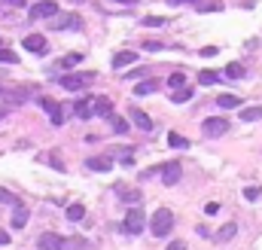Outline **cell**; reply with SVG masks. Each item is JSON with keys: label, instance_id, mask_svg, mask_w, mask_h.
Segmentation results:
<instances>
[{"label": "cell", "instance_id": "obj_16", "mask_svg": "<svg viewBox=\"0 0 262 250\" xmlns=\"http://www.w3.org/2000/svg\"><path fill=\"white\" fill-rule=\"evenodd\" d=\"M34 88H12V92H6V104H25L31 98Z\"/></svg>", "mask_w": 262, "mask_h": 250}, {"label": "cell", "instance_id": "obj_44", "mask_svg": "<svg viewBox=\"0 0 262 250\" xmlns=\"http://www.w3.org/2000/svg\"><path fill=\"white\" fill-rule=\"evenodd\" d=\"M116 3H128V6H134V3H137V0H116Z\"/></svg>", "mask_w": 262, "mask_h": 250}, {"label": "cell", "instance_id": "obj_12", "mask_svg": "<svg viewBox=\"0 0 262 250\" xmlns=\"http://www.w3.org/2000/svg\"><path fill=\"white\" fill-rule=\"evenodd\" d=\"M74 110H76L79 119H92V116H95V98H82V101H76V104H74Z\"/></svg>", "mask_w": 262, "mask_h": 250}, {"label": "cell", "instance_id": "obj_3", "mask_svg": "<svg viewBox=\"0 0 262 250\" xmlns=\"http://www.w3.org/2000/svg\"><path fill=\"white\" fill-rule=\"evenodd\" d=\"M28 15H31V19H55V15H58V3H55V0H40V3H34L31 9H28Z\"/></svg>", "mask_w": 262, "mask_h": 250}, {"label": "cell", "instance_id": "obj_29", "mask_svg": "<svg viewBox=\"0 0 262 250\" xmlns=\"http://www.w3.org/2000/svg\"><path fill=\"white\" fill-rule=\"evenodd\" d=\"M168 85H171V88H183V85H186V74H183V70H180V74H171V77H168Z\"/></svg>", "mask_w": 262, "mask_h": 250}, {"label": "cell", "instance_id": "obj_45", "mask_svg": "<svg viewBox=\"0 0 262 250\" xmlns=\"http://www.w3.org/2000/svg\"><path fill=\"white\" fill-rule=\"evenodd\" d=\"M0 43H3V40H0Z\"/></svg>", "mask_w": 262, "mask_h": 250}, {"label": "cell", "instance_id": "obj_33", "mask_svg": "<svg viewBox=\"0 0 262 250\" xmlns=\"http://www.w3.org/2000/svg\"><path fill=\"white\" fill-rule=\"evenodd\" d=\"M147 28H162L165 25V19H162V15H147V19H141Z\"/></svg>", "mask_w": 262, "mask_h": 250}, {"label": "cell", "instance_id": "obj_30", "mask_svg": "<svg viewBox=\"0 0 262 250\" xmlns=\"http://www.w3.org/2000/svg\"><path fill=\"white\" fill-rule=\"evenodd\" d=\"M241 77H244L241 64H229V67H225V80H241Z\"/></svg>", "mask_w": 262, "mask_h": 250}, {"label": "cell", "instance_id": "obj_31", "mask_svg": "<svg viewBox=\"0 0 262 250\" xmlns=\"http://www.w3.org/2000/svg\"><path fill=\"white\" fill-rule=\"evenodd\" d=\"M0 205H12V208H19V199H15L12 192H6L3 186H0Z\"/></svg>", "mask_w": 262, "mask_h": 250}, {"label": "cell", "instance_id": "obj_6", "mask_svg": "<svg viewBox=\"0 0 262 250\" xmlns=\"http://www.w3.org/2000/svg\"><path fill=\"white\" fill-rule=\"evenodd\" d=\"M201 128H204L207 137H223L225 131H229V119L225 116H211V119H204Z\"/></svg>", "mask_w": 262, "mask_h": 250}, {"label": "cell", "instance_id": "obj_42", "mask_svg": "<svg viewBox=\"0 0 262 250\" xmlns=\"http://www.w3.org/2000/svg\"><path fill=\"white\" fill-rule=\"evenodd\" d=\"M9 107H12V104H0V119H3V116L9 113Z\"/></svg>", "mask_w": 262, "mask_h": 250}, {"label": "cell", "instance_id": "obj_21", "mask_svg": "<svg viewBox=\"0 0 262 250\" xmlns=\"http://www.w3.org/2000/svg\"><path fill=\"white\" fill-rule=\"evenodd\" d=\"M217 104L223 107V110H235V107L241 104V98H238V95H220V98H217Z\"/></svg>", "mask_w": 262, "mask_h": 250}, {"label": "cell", "instance_id": "obj_37", "mask_svg": "<svg viewBox=\"0 0 262 250\" xmlns=\"http://www.w3.org/2000/svg\"><path fill=\"white\" fill-rule=\"evenodd\" d=\"M0 3H9L12 9H22V6H25V0H0Z\"/></svg>", "mask_w": 262, "mask_h": 250}, {"label": "cell", "instance_id": "obj_1", "mask_svg": "<svg viewBox=\"0 0 262 250\" xmlns=\"http://www.w3.org/2000/svg\"><path fill=\"white\" fill-rule=\"evenodd\" d=\"M171 229H174V213L168 208H159V210L152 213V220H150V232H152L155 238H168Z\"/></svg>", "mask_w": 262, "mask_h": 250}, {"label": "cell", "instance_id": "obj_34", "mask_svg": "<svg viewBox=\"0 0 262 250\" xmlns=\"http://www.w3.org/2000/svg\"><path fill=\"white\" fill-rule=\"evenodd\" d=\"M79 61H82V55L71 52V55H64V58H61V67H71V64H79Z\"/></svg>", "mask_w": 262, "mask_h": 250}, {"label": "cell", "instance_id": "obj_8", "mask_svg": "<svg viewBox=\"0 0 262 250\" xmlns=\"http://www.w3.org/2000/svg\"><path fill=\"white\" fill-rule=\"evenodd\" d=\"M40 107L49 113L52 125H64V110H61V104H55L52 98H40Z\"/></svg>", "mask_w": 262, "mask_h": 250}, {"label": "cell", "instance_id": "obj_41", "mask_svg": "<svg viewBox=\"0 0 262 250\" xmlns=\"http://www.w3.org/2000/svg\"><path fill=\"white\" fill-rule=\"evenodd\" d=\"M0 244H9V232L6 229H0Z\"/></svg>", "mask_w": 262, "mask_h": 250}, {"label": "cell", "instance_id": "obj_4", "mask_svg": "<svg viewBox=\"0 0 262 250\" xmlns=\"http://www.w3.org/2000/svg\"><path fill=\"white\" fill-rule=\"evenodd\" d=\"M122 232H128V235H141V232H144V210H141V208H131V210L125 213Z\"/></svg>", "mask_w": 262, "mask_h": 250}, {"label": "cell", "instance_id": "obj_32", "mask_svg": "<svg viewBox=\"0 0 262 250\" xmlns=\"http://www.w3.org/2000/svg\"><path fill=\"white\" fill-rule=\"evenodd\" d=\"M82 247H85L82 238H64V247L61 250H82Z\"/></svg>", "mask_w": 262, "mask_h": 250}, {"label": "cell", "instance_id": "obj_38", "mask_svg": "<svg viewBox=\"0 0 262 250\" xmlns=\"http://www.w3.org/2000/svg\"><path fill=\"white\" fill-rule=\"evenodd\" d=\"M217 55V49L214 46H207V49H201V58H214Z\"/></svg>", "mask_w": 262, "mask_h": 250}, {"label": "cell", "instance_id": "obj_27", "mask_svg": "<svg viewBox=\"0 0 262 250\" xmlns=\"http://www.w3.org/2000/svg\"><path fill=\"white\" fill-rule=\"evenodd\" d=\"M0 64H19V55H15L12 49H3V46H0Z\"/></svg>", "mask_w": 262, "mask_h": 250}, {"label": "cell", "instance_id": "obj_17", "mask_svg": "<svg viewBox=\"0 0 262 250\" xmlns=\"http://www.w3.org/2000/svg\"><path fill=\"white\" fill-rule=\"evenodd\" d=\"M155 88H159V80H144L134 85V95H152Z\"/></svg>", "mask_w": 262, "mask_h": 250}, {"label": "cell", "instance_id": "obj_28", "mask_svg": "<svg viewBox=\"0 0 262 250\" xmlns=\"http://www.w3.org/2000/svg\"><path fill=\"white\" fill-rule=\"evenodd\" d=\"M198 83H201V85H214V83H220V77L214 74V70H201V74H198Z\"/></svg>", "mask_w": 262, "mask_h": 250}, {"label": "cell", "instance_id": "obj_22", "mask_svg": "<svg viewBox=\"0 0 262 250\" xmlns=\"http://www.w3.org/2000/svg\"><path fill=\"white\" fill-rule=\"evenodd\" d=\"M241 119H244V122H256V119H262V107H244V110H241Z\"/></svg>", "mask_w": 262, "mask_h": 250}, {"label": "cell", "instance_id": "obj_23", "mask_svg": "<svg viewBox=\"0 0 262 250\" xmlns=\"http://www.w3.org/2000/svg\"><path fill=\"white\" fill-rule=\"evenodd\" d=\"M168 144H171L174 150H186V147H189V140H186L183 134H177V131H171V134H168Z\"/></svg>", "mask_w": 262, "mask_h": 250}, {"label": "cell", "instance_id": "obj_10", "mask_svg": "<svg viewBox=\"0 0 262 250\" xmlns=\"http://www.w3.org/2000/svg\"><path fill=\"white\" fill-rule=\"evenodd\" d=\"M37 247H40V250H61V247H64V235L46 232V235H40V238H37Z\"/></svg>", "mask_w": 262, "mask_h": 250}, {"label": "cell", "instance_id": "obj_35", "mask_svg": "<svg viewBox=\"0 0 262 250\" xmlns=\"http://www.w3.org/2000/svg\"><path fill=\"white\" fill-rule=\"evenodd\" d=\"M244 199H247V202H256V199H259V186H247V189H244Z\"/></svg>", "mask_w": 262, "mask_h": 250}, {"label": "cell", "instance_id": "obj_9", "mask_svg": "<svg viewBox=\"0 0 262 250\" xmlns=\"http://www.w3.org/2000/svg\"><path fill=\"white\" fill-rule=\"evenodd\" d=\"M22 43H25V49H28V52H34V55H46V49H49L43 34H28Z\"/></svg>", "mask_w": 262, "mask_h": 250}, {"label": "cell", "instance_id": "obj_26", "mask_svg": "<svg viewBox=\"0 0 262 250\" xmlns=\"http://www.w3.org/2000/svg\"><path fill=\"white\" fill-rule=\"evenodd\" d=\"M85 217V208L82 205H71V208H67V220H74V223H79Z\"/></svg>", "mask_w": 262, "mask_h": 250}, {"label": "cell", "instance_id": "obj_36", "mask_svg": "<svg viewBox=\"0 0 262 250\" xmlns=\"http://www.w3.org/2000/svg\"><path fill=\"white\" fill-rule=\"evenodd\" d=\"M128 77H131V80H141V77H147V67H137V70H131Z\"/></svg>", "mask_w": 262, "mask_h": 250}, {"label": "cell", "instance_id": "obj_15", "mask_svg": "<svg viewBox=\"0 0 262 250\" xmlns=\"http://www.w3.org/2000/svg\"><path fill=\"white\" fill-rule=\"evenodd\" d=\"M134 61H137V52L134 49L131 52H116V55H113V67H128Z\"/></svg>", "mask_w": 262, "mask_h": 250}, {"label": "cell", "instance_id": "obj_11", "mask_svg": "<svg viewBox=\"0 0 262 250\" xmlns=\"http://www.w3.org/2000/svg\"><path fill=\"white\" fill-rule=\"evenodd\" d=\"M116 195H119V202H125V205H137V202H141V189H131L125 183L116 186Z\"/></svg>", "mask_w": 262, "mask_h": 250}, {"label": "cell", "instance_id": "obj_19", "mask_svg": "<svg viewBox=\"0 0 262 250\" xmlns=\"http://www.w3.org/2000/svg\"><path fill=\"white\" fill-rule=\"evenodd\" d=\"M28 226V210L19 205V208H15V213H12V229H25Z\"/></svg>", "mask_w": 262, "mask_h": 250}, {"label": "cell", "instance_id": "obj_20", "mask_svg": "<svg viewBox=\"0 0 262 250\" xmlns=\"http://www.w3.org/2000/svg\"><path fill=\"white\" fill-rule=\"evenodd\" d=\"M107 119H110V128H113L116 134H125V131H128V122H125V119H122V116H116V113H110Z\"/></svg>", "mask_w": 262, "mask_h": 250}, {"label": "cell", "instance_id": "obj_7", "mask_svg": "<svg viewBox=\"0 0 262 250\" xmlns=\"http://www.w3.org/2000/svg\"><path fill=\"white\" fill-rule=\"evenodd\" d=\"M180 177H183L180 162H165V165H162V183H165V186H177Z\"/></svg>", "mask_w": 262, "mask_h": 250}, {"label": "cell", "instance_id": "obj_14", "mask_svg": "<svg viewBox=\"0 0 262 250\" xmlns=\"http://www.w3.org/2000/svg\"><path fill=\"white\" fill-rule=\"evenodd\" d=\"M85 165H89L92 171H110V168H113V159H110V156H92Z\"/></svg>", "mask_w": 262, "mask_h": 250}, {"label": "cell", "instance_id": "obj_25", "mask_svg": "<svg viewBox=\"0 0 262 250\" xmlns=\"http://www.w3.org/2000/svg\"><path fill=\"white\" fill-rule=\"evenodd\" d=\"M189 98H192V88H189V85H183V88H177V92H174V95H171V101H174V104H186Z\"/></svg>", "mask_w": 262, "mask_h": 250}, {"label": "cell", "instance_id": "obj_39", "mask_svg": "<svg viewBox=\"0 0 262 250\" xmlns=\"http://www.w3.org/2000/svg\"><path fill=\"white\" fill-rule=\"evenodd\" d=\"M144 49H147V52H159L162 43H152V40H150V43H144Z\"/></svg>", "mask_w": 262, "mask_h": 250}, {"label": "cell", "instance_id": "obj_18", "mask_svg": "<svg viewBox=\"0 0 262 250\" xmlns=\"http://www.w3.org/2000/svg\"><path fill=\"white\" fill-rule=\"evenodd\" d=\"M113 113V104L107 101V98H95V116H104V119H107Z\"/></svg>", "mask_w": 262, "mask_h": 250}, {"label": "cell", "instance_id": "obj_43", "mask_svg": "<svg viewBox=\"0 0 262 250\" xmlns=\"http://www.w3.org/2000/svg\"><path fill=\"white\" fill-rule=\"evenodd\" d=\"M171 6H180V3H192V0H168Z\"/></svg>", "mask_w": 262, "mask_h": 250}, {"label": "cell", "instance_id": "obj_13", "mask_svg": "<svg viewBox=\"0 0 262 250\" xmlns=\"http://www.w3.org/2000/svg\"><path fill=\"white\" fill-rule=\"evenodd\" d=\"M128 116H131V122H134V125H137L141 131H152V119H150L144 110H137V107H134V110H131Z\"/></svg>", "mask_w": 262, "mask_h": 250}, {"label": "cell", "instance_id": "obj_5", "mask_svg": "<svg viewBox=\"0 0 262 250\" xmlns=\"http://www.w3.org/2000/svg\"><path fill=\"white\" fill-rule=\"evenodd\" d=\"M49 28L52 31H79L82 22H79V15L67 12V15H55V19H49Z\"/></svg>", "mask_w": 262, "mask_h": 250}, {"label": "cell", "instance_id": "obj_24", "mask_svg": "<svg viewBox=\"0 0 262 250\" xmlns=\"http://www.w3.org/2000/svg\"><path fill=\"white\" fill-rule=\"evenodd\" d=\"M235 232H238V226H235V223H225V226L217 232V241H229V238H235Z\"/></svg>", "mask_w": 262, "mask_h": 250}, {"label": "cell", "instance_id": "obj_40", "mask_svg": "<svg viewBox=\"0 0 262 250\" xmlns=\"http://www.w3.org/2000/svg\"><path fill=\"white\" fill-rule=\"evenodd\" d=\"M168 250H186V244H183V241H171Z\"/></svg>", "mask_w": 262, "mask_h": 250}, {"label": "cell", "instance_id": "obj_2", "mask_svg": "<svg viewBox=\"0 0 262 250\" xmlns=\"http://www.w3.org/2000/svg\"><path fill=\"white\" fill-rule=\"evenodd\" d=\"M92 80H95V74H67V77H61L58 83H61L64 92H79V88H89Z\"/></svg>", "mask_w": 262, "mask_h": 250}]
</instances>
